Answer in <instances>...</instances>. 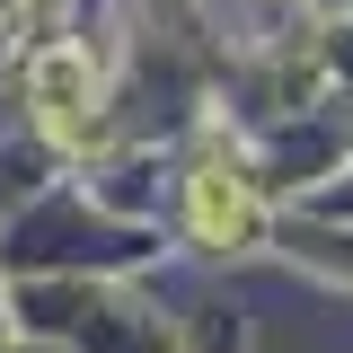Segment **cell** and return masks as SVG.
Listing matches in <instances>:
<instances>
[{
	"label": "cell",
	"instance_id": "7a4b0ae2",
	"mask_svg": "<svg viewBox=\"0 0 353 353\" xmlns=\"http://www.w3.org/2000/svg\"><path fill=\"white\" fill-rule=\"evenodd\" d=\"M36 106L62 141H80V106H88V62L80 53H44L36 62Z\"/></svg>",
	"mask_w": 353,
	"mask_h": 353
},
{
	"label": "cell",
	"instance_id": "6da1fadb",
	"mask_svg": "<svg viewBox=\"0 0 353 353\" xmlns=\"http://www.w3.org/2000/svg\"><path fill=\"white\" fill-rule=\"evenodd\" d=\"M194 230H203L212 248H248V239H256V194L230 168H203L194 176Z\"/></svg>",
	"mask_w": 353,
	"mask_h": 353
}]
</instances>
